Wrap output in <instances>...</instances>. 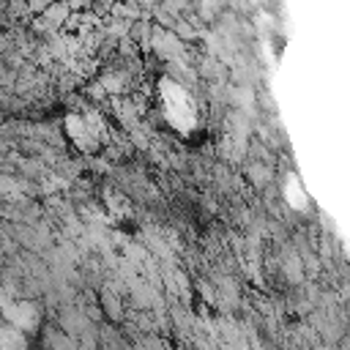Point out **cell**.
<instances>
[{"label": "cell", "mask_w": 350, "mask_h": 350, "mask_svg": "<svg viewBox=\"0 0 350 350\" xmlns=\"http://www.w3.org/2000/svg\"><path fill=\"white\" fill-rule=\"evenodd\" d=\"M140 3H142V6H154L156 0H140Z\"/></svg>", "instance_id": "1"}]
</instances>
